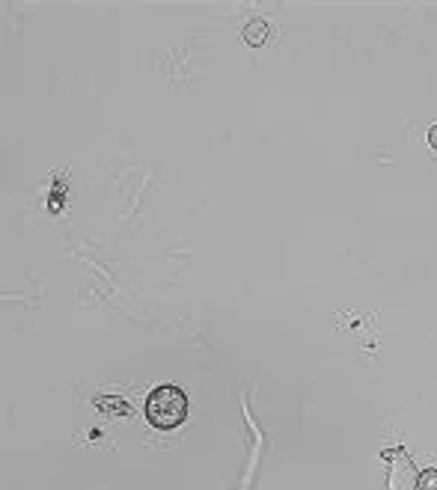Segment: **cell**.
Listing matches in <instances>:
<instances>
[{
    "mask_svg": "<svg viewBox=\"0 0 437 490\" xmlns=\"http://www.w3.org/2000/svg\"><path fill=\"white\" fill-rule=\"evenodd\" d=\"M416 490H437V469L429 467L416 475Z\"/></svg>",
    "mask_w": 437,
    "mask_h": 490,
    "instance_id": "cell-3",
    "label": "cell"
},
{
    "mask_svg": "<svg viewBox=\"0 0 437 490\" xmlns=\"http://www.w3.org/2000/svg\"><path fill=\"white\" fill-rule=\"evenodd\" d=\"M429 143H431V149H437V125L429 131Z\"/></svg>",
    "mask_w": 437,
    "mask_h": 490,
    "instance_id": "cell-4",
    "label": "cell"
},
{
    "mask_svg": "<svg viewBox=\"0 0 437 490\" xmlns=\"http://www.w3.org/2000/svg\"><path fill=\"white\" fill-rule=\"evenodd\" d=\"M187 416V395L178 386H158L146 402V419L155 428H176Z\"/></svg>",
    "mask_w": 437,
    "mask_h": 490,
    "instance_id": "cell-1",
    "label": "cell"
},
{
    "mask_svg": "<svg viewBox=\"0 0 437 490\" xmlns=\"http://www.w3.org/2000/svg\"><path fill=\"white\" fill-rule=\"evenodd\" d=\"M268 33H271V30H268L265 21H250V24L244 27V42H247V45H253V48H259V45H265Z\"/></svg>",
    "mask_w": 437,
    "mask_h": 490,
    "instance_id": "cell-2",
    "label": "cell"
}]
</instances>
